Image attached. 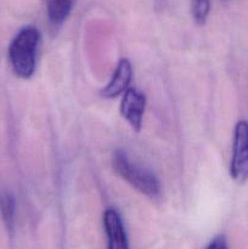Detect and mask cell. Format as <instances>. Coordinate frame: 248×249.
<instances>
[{
	"instance_id": "cell-1",
	"label": "cell",
	"mask_w": 248,
	"mask_h": 249,
	"mask_svg": "<svg viewBox=\"0 0 248 249\" xmlns=\"http://www.w3.org/2000/svg\"><path fill=\"white\" fill-rule=\"evenodd\" d=\"M40 41V32L33 26H26L14 36L9 46V60L15 74L29 79L35 72L36 49Z\"/></svg>"
},
{
	"instance_id": "cell-2",
	"label": "cell",
	"mask_w": 248,
	"mask_h": 249,
	"mask_svg": "<svg viewBox=\"0 0 248 249\" xmlns=\"http://www.w3.org/2000/svg\"><path fill=\"white\" fill-rule=\"evenodd\" d=\"M112 168L118 177L125 180L131 187L148 197H156L160 192V185L156 175L146 168L131 162L126 153L116 150L112 155Z\"/></svg>"
},
{
	"instance_id": "cell-3",
	"label": "cell",
	"mask_w": 248,
	"mask_h": 249,
	"mask_svg": "<svg viewBox=\"0 0 248 249\" xmlns=\"http://www.w3.org/2000/svg\"><path fill=\"white\" fill-rule=\"evenodd\" d=\"M230 177L237 184L248 181V122L238 121L233 130Z\"/></svg>"
},
{
	"instance_id": "cell-4",
	"label": "cell",
	"mask_w": 248,
	"mask_h": 249,
	"mask_svg": "<svg viewBox=\"0 0 248 249\" xmlns=\"http://www.w3.org/2000/svg\"><path fill=\"white\" fill-rule=\"evenodd\" d=\"M146 96L134 88H129L123 94L121 101V114L133 128L140 131L142 126V118L145 113Z\"/></svg>"
},
{
	"instance_id": "cell-5",
	"label": "cell",
	"mask_w": 248,
	"mask_h": 249,
	"mask_svg": "<svg viewBox=\"0 0 248 249\" xmlns=\"http://www.w3.org/2000/svg\"><path fill=\"white\" fill-rule=\"evenodd\" d=\"M102 221L107 237V249H129L125 229L118 212L113 208L106 209Z\"/></svg>"
},
{
	"instance_id": "cell-6",
	"label": "cell",
	"mask_w": 248,
	"mask_h": 249,
	"mask_svg": "<svg viewBox=\"0 0 248 249\" xmlns=\"http://www.w3.org/2000/svg\"><path fill=\"white\" fill-rule=\"evenodd\" d=\"M133 77V67L128 58H122L117 65L116 71L108 84L102 89L101 96L105 99H114L124 94L129 89V84Z\"/></svg>"
},
{
	"instance_id": "cell-7",
	"label": "cell",
	"mask_w": 248,
	"mask_h": 249,
	"mask_svg": "<svg viewBox=\"0 0 248 249\" xmlns=\"http://www.w3.org/2000/svg\"><path fill=\"white\" fill-rule=\"evenodd\" d=\"M75 0H48L46 15L53 24H61L68 18L74 6Z\"/></svg>"
},
{
	"instance_id": "cell-8",
	"label": "cell",
	"mask_w": 248,
	"mask_h": 249,
	"mask_svg": "<svg viewBox=\"0 0 248 249\" xmlns=\"http://www.w3.org/2000/svg\"><path fill=\"white\" fill-rule=\"evenodd\" d=\"M0 213H1L5 228L10 233H12L15 226V216H16V201H15V197L9 192L0 194Z\"/></svg>"
},
{
	"instance_id": "cell-9",
	"label": "cell",
	"mask_w": 248,
	"mask_h": 249,
	"mask_svg": "<svg viewBox=\"0 0 248 249\" xmlns=\"http://www.w3.org/2000/svg\"><path fill=\"white\" fill-rule=\"evenodd\" d=\"M211 12V0H191V15L198 26H203Z\"/></svg>"
},
{
	"instance_id": "cell-10",
	"label": "cell",
	"mask_w": 248,
	"mask_h": 249,
	"mask_svg": "<svg viewBox=\"0 0 248 249\" xmlns=\"http://www.w3.org/2000/svg\"><path fill=\"white\" fill-rule=\"evenodd\" d=\"M206 249H229L228 242H226L225 237L224 236H218V237L214 238Z\"/></svg>"
}]
</instances>
